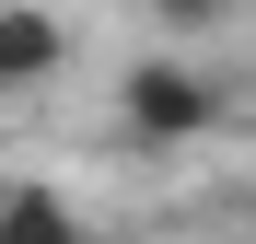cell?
Segmentation results:
<instances>
[{
	"label": "cell",
	"instance_id": "1",
	"mask_svg": "<svg viewBox=\"0 0 256 244\" xmlns=\"http://www.w3.org/2000/svg\"><path fill=\"white\" fill-rule=\"evenodd\" d=\"M233 128V81L210 70V58H128L116 70V140L140 151V163H175V151H198V140H222Z\"/></svg>",
	"mask_w": 256,
	"mask_h": 244
},
{
	"label": "cell",
	"instance_id": "2",
	"mask_svg": "<svg viewBox=\"0 0 256 244\" xmlns=\"http://www.w3.org/2000/svg\"><path fill=\"white\" fill-rule=\"evenodd\" d=\"M58 70H70L58 0H0V93H47Z\"/></svg>",
	"mask_w": 256,
	"mask_h": 244
},
{
	"label": "cell",
	"instance_id": "3",
	"mask_svg": "<svg viewBox=\"0 0 256 244\" xmlns=\"http://www.w3.org/2000/svg\"><path fill=\"white\" fill-rule=\"evenodd\" d=\"M0 244H94V233H82V210H70L58 186L12 175V186H0Z\"/></svg>",
	"mask_w": 256,
	"mask_h": 244
},
{
	"label": "cell",
	"instance_id": "4",
	"mask_svg": "<svg viewBox=\"0 0 256 244\" xmlns=\"http://www.w3.org/2000/svg\"><path fill=\"white\" fill-rule=\"evenodd\" d=\"M140 12L163 23V47H175V58H186V47H210V35H222V23L244 12V0H140Z\"/></svg>",
	"mask_w": 256,
	"mask_h": 244
}]
</instances>
